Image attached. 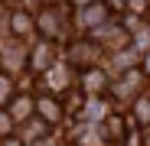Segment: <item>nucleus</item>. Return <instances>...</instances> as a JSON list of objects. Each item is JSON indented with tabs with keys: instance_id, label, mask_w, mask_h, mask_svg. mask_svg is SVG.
<instances>
[{
	"instance_id": "f257e3e1",
	"label": "nucleus",
	"mask_w": 150,
	"mask_h": 146,
	"mask_svg": "<svg viewBox=\"0 0 150 146\" xmlns=\"http://www.w3.org/2000/svg\"><path fill=\"white\" fill-rule=\"evenodd\" d=\"M140 78H144L140 68H127V71L121 75V81L114 85V94H117V97H137V91H140V85H144Z\"/></svg>"
},
{
	"instance_id": "f03ea898",
	"label": "nucleus",
	"mask_w": 150,
	"mask_h": 146,
	"mask_svg": "<svg viewBox=\"0 0 150 146\" xmlns=\"http://www.w3.org/2000/svg\"><path fill=\"white\" fill-rule=\"evenodd\" d=\"M69 65L91 68V65H95V45H91V42H75V45L69 49Z\"/></svg>"
},
{
	"instance_id": "7ed1b4c3",
	"label": "nucleus",
	"mask_w": 150,
	"mask_h": 146,
	"mask_svg": "<svg viewBox=\"0 0 150 146\" xmlns=\"http://www.w3.org/2000/svg\"><path fill=\"white\" fill-rule=\"evenodd\" d=\"M30 65H33L36 71L52 68V65H56V59H52V45H49V42H39V45L33 49V59H30Z\"/></svg>"
},
{
	"instance_id": "20e7f679",
	"label": "nucleus",
	"mask_w": 150,
	"mask_h": 146,
	"mask_svg": "<svg viewBox=\"0 0 150 146\" xmlns=\"http://www.w3.org/2000/svg\"><path fill=\"white\" fill-rule=\"evenodd\" d=\"M39 26H42L46 36H62V33H65V29H62L59 10H42V13H39Z\"/></svg>"
},
{
	"instance_id": "39448f33",
	"label": "nucleus",
	"mask_w": 150,
	"mask_h": 146,
	"mask_svg": "<svg viewBox=\"0 0 150 146\" xmlns=\"http://www.w3.org/2000/svg\"><path fill=\"white\" fill-rule=\"evenodd\" d=\"M7 68H23L26 65V52H23V45H4V55H0Z\"/></svg>"
},
{
	"instance_id": "423d86ee",
	"label": "nucleus",
	"mask_w": 150,
	"mask_h": 146,
	"mask_svg": "<svg viewBox=\"0 0 150 146\" xmlns=\"http://www.w3.org/2000/svg\"><path fill=\"white\" fill-rule=\"evenodd\" d=\"M108 88V78H105V71H98V68H88L85 71V91L88 94H101Z\"/></svg>"
},
{
	"instance_id": "0eeeda50",
	"label": "nucleus",
	"mask_w": 150,
	"mask_h": 146,
	"mask_svg": "<svg viewBox=\"0 0 150 146\" xmlns=\"http://www.w3.org/2000/svg\"><path fill=\"white\" fill-rule=\"evenodd\" d=\"M36 107H39V117L46 120V124H56V120L62 117V110H59V104L52 101V97H39Z\"/></svg>"
},
{
	"instance_id": "6e6552de",
	"label": "nucleus",
	"mask_w": 150,
	"mask_h": 146,
	"mask_svg": "<svg viewBox=\"0 0 150 146\" xmlns=\"http://www.w3.org/2000/svg\"><path fill=\"white\" fill-rule=\"evenodd\" d=\"M10 29H13L16 36H30V33H33V20H30V13L16 10V13L10 16Z\"/></svg>"
},
{
	"instance_id": "1a4fd4ad",
	"label": "nucleus",
	"mask_w": 150,
	"mask_h": 146,
	"mask_svg": "<svg viewBox=\"0 0 150 146\" xmlns=\"http://www.w3.org/2000/svg\"><path fill=\"white\" fill-rule=\"evenodd\" d=\"M33 101H30V97H16V101H13V107H10V120H20V124H23V120H30V114H33Z\"/></svg>"
},
{
	"instance_id": "9d476101",
	"label": "nucleus",
	"mask_w": 150,
	"mask_h": 146,
	"mask_svg": "<svg viewBox=\"0 0 150 146\" xmlns=\"http://www.w3.org/2000/svg\"><path fill=\"white\" fill-rule=\"evenodd\" d=\"M105 130H108V133H105L108 140H124V120L108 114V117H105Z\"/></svg>"
},
{
	"instance_id": "9b49d317",
	"label": "nucleus",
	"mask_w": 150,
	"mask_h": 146,
	"mask_svg": "<svg viewBox=\"0 0 150 146\" xmlns=\"http://www.w3.org/2000/svg\"><path fill=\"white\" fill-rule=\"evenodd\" d=\"M105 16H108V10H105V7H98V3H91V7L85 10V23H88V26H101Z\"/></svg>"
},
{
	"instance_id": "f8f14e48",
	"label": "nucleus",
	"mask_w": 150,
	"mask_h": 146,
	"mask_svg": "<svg viewBox=\"0 0 150 146\" xmlns=\"http://www.w3.org/2000/svg\"><path fill=\"white\" fill-rule=\"evenodd\" d=\"M134 117L140 124H150V97H137L134 101Z\"/></svg>"
},
{
	"instance_id": "ddd939ff",
	"label": "nucleus",
	"mask_w": 150,
	"mask_h": 146,
	"mask_svg": "<svg viewBox=\"0 0 150 146\" xmlns=\"http://www.w3.org/2000/svg\"><path fill=\"white\" fill-rule=\"evenodd\" d=\"M42 133H46V127H42V124H30V127H26V133H23V143H39V140H42Z\"/></svg>"
},
{
	"instance_id": "4468645a",
	"label": "nucleus",
	"mask_w": 150,
	"mask_h": 146,
	"mask_svg": "<svg viewBox=\"0 0 150 146\" xmlns=\"http://www.w3.org/2000/svg\"><path fill=\"white\" fill-rule=\"evenodd\" d=\"M85 117H88V120H91V117H95V120H105V117H108V110H105V104H101V101H88Z\"/></svg>"
},
{
	"instance_id": "2eb2a0df",
	"label": "nucleus",
	"mask_w": 150,
	"mask_h": 146,
	"mask_svg": "<svg viewBox=\"0 0 150 146\" xmlns=\"http://www.w3.org/2000/svg\"><path fill=\"white\" fill-rule=\"evenodd\" d=\"M10 94H13V85L7 75H0V101H10Z\"/></svg>"
},
{
	"instance_id": "dca6fc26",
	"label": "nucleus",
	"mask_w": 150,
	"mask_h": 146,
	"mask_svg": "<svg viewBox=\"0 0 150 146\" xmlns=\"http://www.w3.org/2000/svg\"><path fill=\"white\" fill-rule=\"evenodd\" d=\"M127 7H131L134 13H144V10H147V0H127Z\"/></svg>"
},
{
	"instance_id": "f3484780",
	"label": "nucleus",
	"mask_w": 150,
	"mask_h": 146,
	"mask_svg": "<svg viewBox=\"0 0 150 146\" xmlns=\"http://www.w3.org/2000/svg\"><path fill=\"white\" fill-rule=\"evenodd\" d=\"M10 124H13V120H10V114H4V110H0V133H7V130H10Z\"/></svg>"
},
{
	"instance_id": "a211bd4d",
	"label": "nucleus",
	"mask_w": 150,
	"mask_h": 146,
	"mask_svg": "<svg viewBox=\"0 0 150 146\" xmlns=\"http://www.w3.org/2000/svg\"><path fill=\"white\" fill-rule=\"evenodd\" d=\"M144 75H150V52H147V59H144Z\"/></svg>"
},
{
	"instance_id": "6ab92c4d",
	"label": "nucleus",
	"mask_w": 150,
	"mask_h": 146,
	"mask_svg": "<svg viewBox=\"0 0 150 146\" xmlns=\"http://www.w3.org/2000/svg\"><path fill=\"white\" fill-rule=\"evenodd\" d=\"M124 3H127V0H111V7H124Z\"/></svg>"
},
{
	"instance_id": "aec40b11",
	"label": "nucleus",
	"mask_w": 150,
	"mask_h": 146,
	"mask_svg": "<svg viewBox=\"0 0 150 146\" xmlns=\"http://www.w3.org/2000/svg\"><path fill=\"white\" fill-rule=\"evenodd\" d=\"M36 146H52V143H49V140H39V143H36Z\"/></svg>"
},
{
	"instance_id": "412c9836",
	"label": "nucleus",
	"mask_w": 150,
	"mask_h": 146,
	"mask_svg": "<svg viewBox=\"0 0 150 146\" xmlns=\"http://www.w3.org/2000/svg\"><path fill=\"white\" fill-rule=\"evenodd\" d=\"M7 146H23V143H13V140H10V143H7Z\"/></svg>"
}]
</instances>
